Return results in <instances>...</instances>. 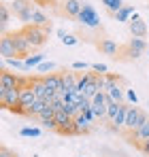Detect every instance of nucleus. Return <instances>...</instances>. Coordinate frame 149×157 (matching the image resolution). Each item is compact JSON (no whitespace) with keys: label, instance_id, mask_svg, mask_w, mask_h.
I'll return each mask as SVG.
<instances>
[{"label":"nucleus","instance_id":"c756f323","mask_svg":"<svg viewBox=\"0 0 149 157\" xmlns=\"http://www.w3.org/2000/svg\"><path fill=\"white\" fill-rule=\"evenodd\" d=\"M102 4H104V6H107V9L115 15V13L124 6V0H102Z\"/></svg>","mask_w":149,"mask_h":157},{"label":"nucleus","instance_id":"a211bd4d","mask_svg":"<svg viewBox=\"0 0 149 157\" xmlns=\"http://www.w3.org/2000/svg\"><path fill=\"white\" fill-rule=\"evenodd\" d=\"M134 13H136V11H134L132 4H124V6L115 13V19H117V21H128V24H130V17H132Z\"/></svg>","mask_w":149,"mask_h":157},{"label":"nucleus","instance_id":"de8ad7c7","mask_svg":"<svg viewBox=\"0 0 149 157\" xmlns=\"http://www.w3.org/2000/svg\"><path fill=\"white\" fill-rule=\"evenodd\" d=\"M147 21H149V17H147Z\"/></svg>","mask_w":149,"mask_h":157},{"label":"nucleus","instance_id":"7ed1b4c3","mask_svg":"<svg viewBox=\"0 0 149 157\" xmlns=\"http://www.w3.org/2000/svg\"><path fill=\"white\" fill-rule=\"evenodd\" d=\"M26 36H28V40H30V45L34 47V49H38V47H43L45 43H47V32H45V28H36V26H26L24 28Z\"/></svg>","mask_w":149,"mask_h":157},{"label":"nucleus","instance_id":"5701e85b","mask_svg":"<svg viewBox=\"0 0 149 157\" xmlns=\"http://www.w3.org/2000/svg\"><path fill=\"white\" fill-rule=\"evenodd\" d=\"M45 108H47V102H45V100H36L34 104L28 108V115H26V117H38Z\"/></svg>","mask_w":149,"mask_h":157},{"label":"nucleus","instance_id":"b1692460","mask_svg":"<svg viewBox=\"0 0 149 157\" xmlns=\"http://www.w3.org/2000/svg\"><path fill=\"white\" fill-rule=\"evenodd\" d=\"M100 49L107 53V55H115V53H117V43L111 40V38H104V40L100 43Z\"/></svg>","mask_w":149,"mask_h":157},{"label":"nucleus","instance_id":"f8f14e48","mask_svg":"<svg viewBox=\"0 0 149 157\" xmlns=\"http://www.w3.org/2000/svg\"><path fill=\"white\" fill-rule=\"evenodd\" d=\"M107 96H109V100H113V102H117V104H124L126 102V89L119 87V83H113V85L107 89Z\"/></svg>","mask_w":149,"mask_h":157},{"label":"nucleus","instance_id":"aec40b11","mask_svg":"<svg viewBox=\"0 0 149 157\" xmlns=\"http://www.w3.org/2000/svg\"><path fill=\"white\" fill-rule=\"evenodd\" d=\"M62 77H64V91H74L77 89V83H79V77L74 72H66Z\"/></svg>","mask_w":149,"mask_h":157},{"label":"nucleus","instance_id":"dca6fc26","mask_svg":"<svg viewBox=\"0 0 149 157\" xmlns=\"http://www.w3.org/2000/svg\"><path fill=\"white\" fill-rule=\"evenodd\" d=\"M64 11L70 17H79V13L83 11V2H79V0H66L64 2Z\"/></svg>","mask_w":149,"mask_h":157},{"label":"nucleus","instance_id":"4be33fe9","mask_svg":"<svg viewBox=\"0 0 149 157\" xmlns=\"http://www.w3.org/2000/svg\"><path fill=\"white\" fill-rule=\"evenodd\" d=\"M30 6H32V2H30V0H13V4H11V11H13V13L19 17V15L24 13L26 9H30Z\"/></svg>","mask_w":149,"mask_h":157},{"label":"nucleus","instance_id":"cd10ccee","mask_svg":"<svg viewBox=\"0 0 149 157\" xmlns=\"http://www.w3.org/2000/svg\"><path fill=\"white\" fill-rule=\"evenodd\" d=\"M83 98H85V96H81V94H77V91H66L62 102H68V104H77L79 106V102H81Z\"/></svg>","mask_w":149,"mask_h":157},{"label":"nucleus","instance_id":"6ab92c4d","mask_svg":"<svg viewBox=\"0 0 149 157\" xmlns=\"http://www.w3.org/2000/svg\"><path fill=\"white\" fill-rule=\"evenodd\" d=\"M51 21L47 19V15L41 11V9H36L34 11V15H32V26H36V28H45V26H49Z\"/></svg>","mask_w":149,"mask_h":157},{"label":"nucleus","instance_id":"20e7f679","mask_svg":"<svg viewBox=\"0 0 149 157\" xmlns=\"http://www.w3.org/2000/svg\"><path fill=\"white\" fill-rule=\"evenodd\" d=\"M11 38H13V43H15V47H17V53H19V57L22 59H26L30 53H32V45H30V40H28V36H26V32L22 30V32H13L11 34Z\"/></svg>","mask_w":149,"mask_h":157},{"label":"nucleus","instance_id":"423d86ee","mask_svg":"<svg viewBox=\"0 0 149 157\" xmlns=\"http://www.w3.org/2000/svg\"><path fill=\"white\" fill-rule=\"evenodd\" d=\"M0 55H2V59L19 57V53H17V47H15V43H13L11 34H4V36H2V40H0Z\"/></svg>","mask_w":149,"mask_h":157},{"label":"nucleus","instance_id":"412c9836","mask_svg":"<svg viewBox=\"0 0 149 157\" xmlns=\"http://www.w3.org/2000/svg\"><path fill=\"white\" fill-rule=\"evenodd\" d=\"M132 138H134L139 144L145 142V140H149V121H147V123H143L139 130H134V136H132Z\"/></svg>","mask_w":149,"mask_h":157},{"label":"nucleus","instance_id":"39448f33","mask_svg":"<svg viewBox=\"0 0 149 157\" xmlns=\"http://www.w3.org/2000/svg\"><path fill=\"white\" fill-rule=\"evenodd\" d=\"M19 98H22V87L9 89V91H0V104L6 110H13L15 106H19Z\"/></svg>","mask_w":149,"mask_h":157},{"label":"nucleus","instance_id":"a878e982","mask_svg":"<svg viewBox=\"0 0 149 157\" xmlns=\"http://www.w3.org/2000/svg\"><path fill=\"white\" fill-rule=\"evenodd\" d=\"M119 106H122V104H117V102H113V100H109V102H107V119H109V121H113V119L117 117Z\"/></svg>","mask_w":149,"mask_h":157},{"label":"nucleus","instance_id":"2eb2a0df","mask_svg":"<svg viewBox=\"0 0 149 157\" xmlns=\"http://www.w3.org/2000/svg\"><path fill=\"white\" fill-rule=\"evenodd\" d=\"M96 78V72H85L83 77H79V83H77V94H81V96H85V89H87V85L92 83Z\"/></svg>","mask_w":149,"mask_h":157},{"label":"nucleus","instance_id":"9d476101","mask_svg":"<svg viewBox=\"0 0 149 157\" xmlns=\"http://www.w3.org/2000/svg\"><path fill=\"white\" fill-rule=\"evenodd\" d=\"M15 87H19V75L4 70L0 75V91H9V89H15Z\"/></svg>","mask_w":149,"mask_h":157},{"label":"nucleus","instance_id":"c85d7f7f","mask_svg":"<svg viewBox=\"0 0 149 157\" xmlns=\"http://www.w3.org/2000/svg\"><path fill=\"white\" fill-rule=\"evenodd\" d=\"M6 66H11V68H15V70H26V62L22 57H11V59H2Z\"/></svg>","mask_w":149,"mask_h":157},{"label":"nucleus","instance_id":"f257e3e1","mask_svg":"<svg viewBox=\"0 0 149 157\" xmlns=\"http://www.w3.org/2000/svg\"><path fill=\"white\" fill-rule=\"evenodd\" d=\"M149 117L147 113L143 110V108H139V106H130V110H128V119H126V125L124 128H128V130H139L143 123H147Z\"/></svg>","mask_w":149,"mask_h":157},{"label":"nucleus","instance_id":"09e8293b","mask_svg":"<svg viewBox=\"0 0 149 157\" xmlns=\"http://www.w3.org/2000/svg\"><path fill=\"white\" fill-rule=\"evenodd\" d=\"M17 157H19V155H17Z\"/></svg>","mask_w":149,"mask_h":157},{"label":"nucleus","instance_id":"37998d69","mask_svg":"<svg viewBox=\"0 0 149 157\" xmlns=\"http://www.w3.org/2000/svg\"><path fill=\"white\" fill-rule=\"evenodd\" d=\"M0 157H17V155H13L9 149H2V151H0Z\"/></svg>","mask_w":149,"mask_h":157},{"label":"nucleus","instance_id":"2f4dec72","mask_svg":"<svg viewBox=\"0 0 149 157\" xmlns=\"http://www.w3.org/2000/svg\"><path fill=\"white\" fill-rule=\"evenodd\" d=\"M19 136H24V138H38L41 136V128H22Z\"/></svg>","mask_w":149,"mask_h":157},{"label":"nucleus","instance_id":"c9c22d12","mask_svg":"<svg viewBox=\"0 0 149 157\" xmlns=\"http://www.w3.org/2000/svg\"><path fill=\"white\" fill-rule=\"evenodd\" d=\"M41 125H43L45 130H58V121H55V117H49V119H43V121H41Z\"/></svg>","mask_w":149,"mask_h":157},{"label":"nucleus","instance_id":"473e14b6","mask_svg":"<svg viewBox=\"0 0 149 157\" xmlns=\"http://www.w3.org/2000/svg\"><path fill=\"white\" fill-rule=\"evenodd\" d=\"M96 119H107V104H92Z\"/></svg>","mask_w":149,"mask_h":157},{"label":"nucleus","instance_id":"f03ea898","mask_svg":"<svg viewBox=\"0 0 149 157\" xmlns=\"http://www.w3.org/2000/svg\"><path fill=\"white\" fill-rule=\"evenodd\" d=\"M77 19L87 28H98L100 26V15L96 13V9H94L92 4H87V2H83V11L79 13Z\"/></svg>","mask_w":149,"mask_h":157},{"label":"nucleus","instance_id":"7c9ffc66","mask_svg":"<svg viewBox=\"0 0 149 157\" xmlns=\"http://www.w3.org/2000/svg\"><path fill=\"white\" fill-rule=\"evenodd\" d=\"M9 17H11V11L2 4L0 6V28H2V32H6V24H9Z\"/></svg>","mask_w":149,"mask_h":157},{"label":"nucleus","instance_id":"6e6552de","mask_svg":"<svg viewBox=\"0 0 149 157\" xmlns=\"http://www.w3.org/2000/svg\"><path fill=\"white\" fill-rule=\"evenodd\" d=\"M43 81H45V85L49 87L51 91H55V94H66V91H64V77H62V75L49 72V75H43Z\"/></svg>","mask_w":149,"mask_h":157},{"label":"nucleus","instance_id":"e433bc0d","mask_svg":"<svg viewBox=\"0 0 149 157\" xmlns=\"http://www.w3.org/2000/svg\"><path fill=\"white\" fill-rule=\"evenodd\" d=\"M79 43V38L74 36V34H66L64 38H62V45H66V47H74Z\"/></svg>","mask_w":149,"mask_h":157},{"label":"nucleus","instance_id":"ddd939ff","mask_svg":"<svg viewBox=\"0 0 149 157\" xmlns=\"http://www.w3.org/2000/svg\"><path fill=\"white\" fill-rule=\"evenodd\" d=\"M130 106H132V104H126V102L119 106V113H117V117L111 121L115 130H117V128H124V125H126V119H128V110H130Z\"/></svg>","mask_w":149,"mask_h":157},{"label":"nucleus","instance_id":"4468645a","mask_svg":"<svg viewBox=\"0 0 149 157\" xmlns=\"http://www.w3.org/2000/svg\"><path fill=\"white\" fill-rule=\"evenodd\" d=\"M74 128H77V134H85V132L92 130V121L81 113V115H77V117H74Z\"/></svg>","mask_w":149,"mask_h":157},{"label":"nucleus","instance_id":"1a4fd4ad","mask_svg":"<svg viewBox=\"0 0 149 157\" xmlns=\"http://www.w3.org/2000/svg\"><path fill=\"white\" fill-rule=\"evenodd\" d=\"M149 47H147V43H145V38H130V43H128V57H141L143 53L147 51Z\"/></svg>","mask_w":149,"mask_h":157},{"label":"nucleus","instance_id":"ea45409f","mask_svg":"<svg viewBox=\"0 0 149 157\" xmlns=\"http://www.w3.org/2000/svg\"><path fill=\"white\" fill-rule=\"evenodd\" d=\"M73 68H74V70H85V68H92V66H90L87 62H74Z\"/></svg>","mask_w":149,"mask_h":157},{"label":"nucleus","instance_id":"49530a36","mask_svg":"<svg viewBox=\"0 0 149 157\" xmlns=\"http://www.w3.org/2000/svg\"><path fill=\"white\" fill-rule=\"evenodd\" d=\"M147 55H149V49H147Z\"/></svg>","mask_w":149,"mask_h":157},{"label":"nucleus","instance_id":"0eeeda50","mask_svg":"<svg viewBox=\"0 0 149 157\" xmlns=\"http://www.w3.org/2000/svg\"><path fill=\"white\" fill-rule=\"evenodd\" d=\"M130 34L134 36V38H145L147 36V24L139 17V13H134L132 17H130Z\"/></svg>","mask_w":149,"mask_h":157},{"label":"nucleus","instance_id":"393cba45","mask_svg":"<svg viewBox=\"0 0 149 157\" xmlns=\"http://www.w3.org/2000/svg\"><path fill=\"white\" fill-rule=\"evenodd\" d=\"M96 94H100V83H98V75H96V78H94V81H92L90 85H87V89H85V98H90V100H92V98H94Z\"/></svg>","mask_w":149,"mask_h":157},{"label":"nucleus","instance_id":"72a5a7b5","mask_svg":"<svg viewBox=\"0 0 149 157\" xmlns=\"http://www.w3.org/2000/svg\"><path fill=\"white\" fill-rule=\"evenodd\" d=\"M126 102H128V104H132V106L139 104V96H136V91H134V89H126Z\"/></svg>","mask_w":149,"mask_h":157},{"label":"nucleus","instance_id":"f704fd0d","mask_svg":"<svg viewBox=\"0 0 149 157\" xmlns=\"http://www.w3.org/2000/svg\"><path fill=\"white\" fill-rule=\"evenodd\" d=\"M92 70H94L96 75H109V66H107V64H102V62L92 64Z\"/></svg>","mask_w":149,"mask_h":157},{"label":"nucleus","instance_id":"bb28decb","mask_svg":"<svg viewBox=\"0 0 149 157\" xmlns=\"http://www.w3.org/2000/svg\"><path fill=\"white\" fill-rule=\"evenodd\" d=\"M55 121H58V128H62V125L70 123V121H73V117H70L68 113H64V110L60 108V110H55Z\"/></svg>","mask_w":149,"mask_h":157},{"label":"nucleus","instance_id":"79ce46f5","mask_svg":"<svg viewBox=\"0 0 149 157\" xmlns=\"http://www.w3.org/2000/svg\"><path fill=\"white\" fill-rule=\"evenodd\" d=\"M139 147H141V151H143L145 155H149V140H145V142H141Z\"/></svg>","mask_w":149,"mask_h":157},{"label":"nucleus","instance_id":"9b49d317","mask_svg":"<svg viewBox=\"0 0 149 157\" xmlns=\"http://www.w3.org/2000/svg\"><path fill=\"white\" fill-rule=\"evenodd\" d=\"M36 102V94L32 89V85H24L22 87V98H19V106L24 108H30V106Z\"/></svg>","mask_w":149,"mask_h":157},{"label":"nucleus","instance_id":"c03bdc74","mask_svg":"<svg viewBox=\"0 0 149 157\" xmlns=\"http://www.w3.org/2000/svg\"><path fill=\"white\" fill-rule=\"evenodd\" d=\"M55 34H58V38H60V40H62V38H64V36H66V32H64V30H62V28H58V30H55Z\"/></svg>","mask_w":149,"mask_h":157},{"label":"nucleus","instance_id":"f3484780","mask_svg":"<svg viewBox=\"0 0 149 157\" xmlns=\"http://www.w3.org/2000/svg\"><path fill=\"white\" fill-rule=\"evenodd\" d=\"M24 62H26V70H34V68H38V66L45 62V53H34V55H28Z\"/></svg>","mask_w":149,"mask_h":157},{"label":"nucleus","instance_id":"a19ab883","mask_svg":"<svg viewBox=\"0 0 149 157\" xmlns=\"http://www.w3.org/2000/svg\"><path fill=\"white\" fill-rule=\"evenodd\" d=\"M83 115H85V117H87V119H90V121H92V123H94V121H96V115H94V110H92V108H87V110H85V113H83Z\"/></svg>","mask_w":149,"mask_h":157},{"label":"nucleus","instance_id":"a18cd8bd","mask_svg":"<svg viewBox=\"0 0 149 157\" xmlns=\"http://www.w3.org/2000/svg\"><path fill=\"white\" fill-rule=\"evenodd\" d=\"M38 2H51V0H38Z\"/></svg>","mask_w":149,"mask_h":157},{"label":"nucleus","instance_id":"4c0bfd02","mask_svg":"<svg viewBox=\"0 0 149 157\" xmlns=\"http://www.w3.org/2000/svg\"><path fill=\"white\" fill-rule=\"evenodd\" d=\"M53 68H55V64H53V62H47V59H45V62H43V64H41V66H38L36 70H38V72H49V70H53Z\"/></svg>","mask_w":149,"mask_h":157},{"label":"nucleus","instance_id":"58836bf2","mask_svg":"<svg viewBox=\"0 0 149 157\" xmlns=\"http://www.w3.org/2000/svg\"><path fill=\"white\" fill-rule=\"evenodd\" d=\"M87 108H92V100H90V98H83V100L79 102V110H81V113H85Z\"/></svg>","mask_w":149,"mask_h":157}]
</instances>
